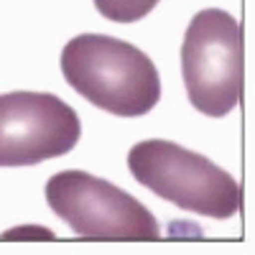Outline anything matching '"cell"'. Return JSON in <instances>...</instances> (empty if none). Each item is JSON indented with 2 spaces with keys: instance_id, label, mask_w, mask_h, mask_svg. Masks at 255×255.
I'll list each match as a JSON object with an SVG mask.
<instances>
[{
  "instance_id": "6da1fadb",
  "label": "cell",
  "mask_w": 255,
  "mask_h": 255,
  "mask_svg": "<svg viewBox=\"0 0 255 255\" xmlns=\"http://www.w3.org/2000/svg\"><path fill=\"white\" fill-rule=\"evenodd\" d=\"M61 74L77 95L120 118L145 115L161 100V77L151 56L113 36H74L61 49Z\"/></svg>"
},
{
  "instance_id": "7a4b0ae2",
  "label": "cell",
  "mask_w": 255,
  "mask_h": 255,
  "mask_svg": "<svg viewBox=\"0 0 255 255\" xmlns=\"http://www.w3.org/2000/svg\"><path fill=\"white\" fill-rule=\"evenodd\" d=\"M128 168L138 184L179 209L212 220H230L243 207L240 184L209 158L171 140H140L128 153Z\"/></svg>"
},
{
  "instance_id": "3957f363",
  "label": "cell",
  "mask_w": 255,
  "mask_h": 255,
  "mask_svg": "<svg viewBox=\"0 0 255 255\" xmlns=\"http://www.w3.org/2000/svg\"><path fill=\"white\" fill-rule=\"evenodd\" d=\"M181 74L191 108L225 118L243 97V28L227 10H199L184 33Z\"/></svg>"
},
{
  "instance_id": "277c9868",
  "label": "cell",
  "mask_w": 255,
  "mask_h": 255,
  "mask_svg": "<svg viewBox=\"0 0 255 255\" xmlns=\"http://www.w3.org/2000/svg\"><path fill=\"white\" fill-rule=\"evenodd\" d=\"M46 202L54 215L84 240L151 243L161 238L151 209L87 171H61L51 176L46 181Z\"/></svg>"
},
{
  "instance_id": "5b68a950",
  "label": "cell",
  "mask_w": 255,
  "mask_h": 255,
  "mask_svg": "<svg viewBox=\"0 0 255 255\" xmlns=\"http://www.w3.org/2000/svg\"><path fill=\"white\" fill-rule=\"evenodd\" d=\"M79 135V115L56 95H0V166H36L67 156Z\"/></svg>"
},
{
  "instance_id": "8992f818",
  "label": "cell",
  "mask_w": 255,
  "mask_h": 255,
  "mask_svg": "<svg viewBox=\"0 0 255 255\" xmlns=\"http://www.w3.org/2000/svg\"><path fill=\"white\" fill-rule=\"evenodd\" d=\"M161 0H95V8L100 15L115 23H135L145 18Z\"/></svg>"
},
{
  "instance_id": "52a82bcc",
  "label": "cell",
  "mask_w": 255,
  "mask_h": 255,
  "mask_svg": "<svg viewBox=\"0 0 255 255\" xmlns=\"http://www.w3.org/2000/svg\"><path fill=\"white\" fill-rule=\"evenodd\" d=\"M41 238V240H54V235L49 230H44V227H38V232H31V227H15V230H10V232H5V240H20V238Z\"/></svg>"
}]
</instances>
